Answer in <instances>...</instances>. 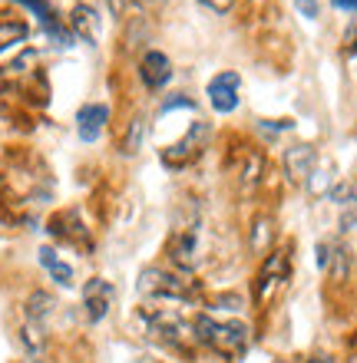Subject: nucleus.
<instances>
[{"instance_id": "nucleus-1", "label": "nucleus", "mask_w": 357, "mask_h": 363, "mask_svg": "<svg viewBox=\"0 0 357 363\" xmlns=\"http://www.w3.org/2000/svg\"><path fill=\"white\" fill-rule=\"evenodd\" d=\"M195 340L202 347H209L212 354L225 357V360H238L245 357L251 344V334L248 327L241 324V320H215L212 314H199L195 317Z\"/></svg>"}, {"instance_id": "nucleus-2", "label": "nucleus", "mask_w": 357, "mask_h": 363, "mask_svg": "<svg viewBox=\"0 0 357 363\" xmlns=\"http://www.w3.org/2000/svg\"><path fill=\"white\" fill-rule=\"evenodd\" d=\"M136 291L149 301H175V304H189L199 297V287L182 274H172V271H163V268H145L139 274V284Z\"/></svg>"}, {"instance_id": "nucleus-3", "label": "nucleus", "mask_w": 357, "mask_h": 363, "mask_svg": "<svg viewBox=\"0 0 357 363\" xmlns=\"http://www.w3.org/2000/svg\"><path fill=\"white\" fill-rule=\"evenodd\" d=\"M139 317H143L145 324H149V330H153L159 340H165V344H172V347H189V344L195 340V334L189 330V324H185V320L175 314V311L143 307V311H139Z\"/></svg>"}, {"instance_id": "nucleus-4", "label": "nucleus", "mask_w": 357, "mask_h": 363, "mask_svg": "<svg viewBox=\"0 0 357 363\" xmlns=\"http://www.w3.org/2000/svg\"><path fill=\"white\" fill-rule=\"evenodd\" d=\"M205 96H209V106H212L219 116H229L238 109L241 103V79L238 73H219V77L209 79L205 86Z\"/></svg>"}, {"instance_id": "nucleus-5", "label": "nucleus", "mask_w": 357, "mask_h": 363, "mask_svg": "<svg viewBox=\"0 0 357 363\" xmlns=\"http://www.w3.org/2000/svg\"><path fill=\"white\" fill-rule=\"evenodd\" d=\"M205 139H209V125L205 123H192V129L185 133V139L179 145H172V149H165L163 152V162L169 165V169H182V165H189L195 159V155L202 152Z\"/></svg>"}, {"instance_id": "nucleus-6", "label": "nucleus", "mask_w": 357, "mask_h": 363, "mask_svg": "<svg viewBox=\"0 0 357 363\" xmlns=\"http://www.w3.org/2000/svg\"><path fill=\"white\" fill-rule=\"evenodd\" d=\"M83 307H87L89 324H99V320L109 314V307H113V284L103 281V277H93V281L83 287Z\"/></svg>"}, {"instance_id": "nucleus-7", "label": "nucleus", "mask_w": 357, "mask_h": 363, "mask_svg": "<svg viewBox=\"0 0 357 363\" xmlns=\"http://www.w3.org/2000/svg\"><path fill=\"white\" fill-rule=\"evenodd\" d=\"M285 277H288V255H285V251H275V255H268V258H265L258 277H255V297H258V301H265V297L271 294V287L281 284Z\"/></svg>"}, {"instance_id": "nucleus-8", "label": "nucleus", "mask_w": 357, "mask_h": 363, "mask_svg": "<svg viewBox=\"0 0 357 363\" xmlns=\"http://www.w3.org/2000/svg\"><path fill=\"white\" fill-rule=\"evenodd\" d=\"M109 123V106L106 103H89L77 113V133L83 143H97Z\"/></svg>"}, {"instance_id": "nucleus-9", "label": "nucleus", "mask_w": 357, "mask_h": 363, "mask_svg": "<svg viewBox=\"0 0 357 363\" xmlns=\"http://www.w3.org/2000/svg\"><path fill=\"white\" fill-rule=\"evenodd\" d=\"M20 7H27V10H33L37 13V20H40V27L47 30V37L57 43V47H70V33H67V27L60 23V17L53 13V7H50L47 0H17Z\"/></svg>"}, {"instance_id": "nucleus-10", "label": "nucleus", "mask_w": 357, "mask_h": 363, "mask_svg": "<svg viewBox=\"0 0 357 363\" xmlns=\"http://www.w3.org/2000/svg\"><path fill=\"white\" fill-rule=\"evenodd\" d=\"M139 77H143V83L149 89H159V86H165V83L172 79V63H169L165 53L149 50V53L143 57V63H139Z\"/></svg>"}, {"instance_id": "nucleus-11", "label": "nucleus", "mask_w": 357, "mask_h": 363, "mask_svg": "<svg viewBox=\"0 0 357 363\" xmlns=\"http://www.w3.org/2000/svg\"><path fill=\"white\" fill-rule=\"evenodd\" d=\"M314 159H318V155H314V145L298 143L285 152V169H288V175L295 182H304L311 172H314Z\"/></svg>"}, {"instance_id": "nucleus-12", "label": "nucleus", "mask_w": 357, "mask_h": 363, "mask_svg": "<svg viewBox=\"0 0 357 363\" xmlns=\"http://www.w3.org/2000/svg\"><path fill=\"white\" fill-rule=\"evenodd\" d=\"M70 27H73V33H77L79 40H87L89 47H97V40H99V13L93 7H77L73 10Z\"/></svg>"}, {"instance_id": "nucleus-13", "label": "nucleus", "mask_w": 357, "mask_h": 363, "mask_svg": "<svg viewBox=\"0 0 357 363\" xmlns=\"http://www.w3.org/2000/svg\"><path fill=\"white\" fill-rule=\"evenodd\" d=\"M195 251H199V235L195 231H185V235H179V238L172 241V264L179 271H192L195 264H199V258H195Z\"/></svg>"}, {"instance_id": "nucleus-14", "label": "nucleus", "mask_w": 357, "mask_h": 363, "mask_svg": "<svg viewBox=\"0 0 357 363\" xmlns=\"http://www.w3.org/2000/svg\"><path fill=\"white\" fill-rule=\"evenodd\" d=\"M40 264L50 271V277H53L60 287H70V284H73V268H70L67 261H60L53 248H40Z\"/></svg>"}, {"instance_id": "nucleus-15", "label": "nucleus", "mask_w": 357, "mask_h": 363, "mask_svg": "<svg viewBox=\"0 0 357 363\" xmlns=\"http://www.w3.org/2000/svg\"><path fill=\"white\" fill-rule=\"evenodd\" d=\"M20 344H23V350H27L33 360H37V357H43V347H47V340H43V324L27 320V324L20 327Z\"/></svg>"}, {"instance_id": "nucleus-16", "label": "nucleus", "mask_w": 357, "mask_h": 363, "mask_svg": "<svg viewBox=\"0 0 357 363\" xmlns=\"http://www.w3.org/2000/svg\"><path fill=\"white\" fill-rule=\"evenodd\" d=\"M50 314H53V297L43 294V291L30 294V301H27V320H37V324H43Z\"/></svg>"}, {"instance_id": "nucleus-17", "label": "nucleus", "mask_w": 357, "mask_h": 363, "mask_svg": "<svg viewBox=\"0 0 357 363\" xmlns=\"http://www.w3.org/2000/svg\"><path fill=\"white\" fill-rule=\"evenodd\" d=\"M351 268V258H348V248L344 245H331V258H328V271L334 277H344Z\"/></svg>"}, {"instance_id": "nucleus-18", "label": "nucleus", "mask_w": 357, "mask_h": 363, "mask_svg": "<svg viewBox=\"0 0 357 363\" xmlns=\"http://www.w3.org/2000/svg\"><path fill=\"white\" fill-rule=\"evenodd\" d=\"M20 40H27V27L23 23H0V53Z\"/></svg>"}, {"instance_id": "nucleus-19", "label": "nucleus", "mask_w": 357, "mask_h": 363, "mask_svg": "<svg viewBox=\"0 0 357 363\" xmlns=\"http://www.w3.org/2000/svg\"><path fill=\"white\" fill-rule=\"evenodd\" d=\"M357 228V195L341 205V231H354Z\"/></svg>"}, {"instance_id": "nucleus-20", "label": "nucleus", "mask_w": 357, "mask_h": 363, "mask_svg": "<svg viewBox=\"0 0 357 363\" xmlns=\"http://www.w3.org/2000/svg\"><path fill=\"white\" fill-rule=\"evenodd\" d=\"M348 199H354V189H351L348 182H341V185H334V189H331V201H334V205H344V201Z\"/></svg>"}, {"instance_id": "nucleus-21", "label": "nucleus", "mask_w": 357, "mask_h": 363, "mask_svg": "<svg viewBox=\"0 0 357 363\" xmlns=\"http://www.w3.org/2000/svg\"><path fill=\"white\" fill-rule=\"evenodd\" d=\"M139 139H143V123L136 119L133 129H129V139H126V155H133L136 149H139Z\"/></svg>"}, {"instance_id": "nucleus-22", "label": "nucleus", "mask_w": 357, "mask_h": 363, "mask_svg": "<svg viewBox=\"0 0 357 363\" xmlns=\"http://www.w3.org/2000/svg\"><path fill=\"white\" fill-rule=\"evenodd\" d=\"M295 7H298L301 17L318 20V0H295Z\"/></svg>"}, {"instance_id": "nucleus-23", "label": "nucleus", "mask_w": 357, "mask_h": 363, "mask_svg": "<svg viewBox=\"0 0 357 363\" xmlns=\"http://www.w3.org/2000/svg\"><path fill=\"white\" fill-rule=\"evenodd\" d=\"M328 258H331V245L328 241H321L318 245V268L321 271H328Z\"/></svg>"}, {"instance_id": "nucleus-24", "label": "nucleus", "mask_w": 357, "mask_h": 363, "mask_svg": "<svg viewBox=\"0 0 357 363\" xmlns=\"http://www.w3.org/2000/svg\"><path fill=\"white\" fill-rule=\"evenodd\" d=\"M331 4H334L338 10H351V13L357 10V0H331Z\"/></svg>"}, {"instance_id": "nucleus-25", "label": "nucleus", "mask_w": 357, "mask_h": 363, "mask_svg": "<svg viewBox=\"0 0 357 363\" xmlns=\"http://www.w3.org/2000/svg\"><path fill=\"white\" fill-rule=\"evenodd\" d=\"M308 363H334V360H331V357L328 354H314V357H311V360Z\"/></svg>"}, {"instance_id": "nucleus-26", "label": "nucleus", "mask_w": 357, "mask_h": 363, "mask_svg": "<svg viewBox=\"0 0 357 363\" xmlns=\"http://www.w3.org/2000/svg\"><path fill=\"white\" fill-rule=\"evenodd\" d=\"M348 363H357V357H351V360H348Z\"/></svg>"}]
</instances>
